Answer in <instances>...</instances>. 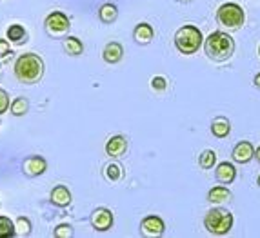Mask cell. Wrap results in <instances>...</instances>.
I'll use <instances>...</instances> for the list:
<instances>
[{
    "label": "cell",
    "mask_w": 260,
    "mask_h": 238,
    "mask_svg": "<svg viewBox=\"0 0 260 238\" xmlns=\"http://www.w3.org/2000/svg\"><path fill=\"white\" fill-rule=\"evenodd\" d=\"M44 60L37 53H24L17 58L15 62V77L18 78V82L33 86L39 84L44 77Z\"/></svg>",
    "instance_id": "obj_1"
},
{
    "label": "cell",
    "mask_w": 260,
    "mask_h": 238,
    "mask_svg": "<svg viewBox=\"0 0 260 238\" xmlns=\"http://www.w3.org/2000/svg\"><path fill=\"white\" fill-rule=\"evenodd\" d=\"M204 53L213 62L230 60L235 53V40L225 31H213L208 39H204Z\"/></svg>",
    "instance_id": "obj_2"
},
{
    "label": "cell",
    "mask_w": 260,
    "mask_h": 238,
    "mask_svg": "<svg viewBox=\"0 0 260 238\" xmlns=\"http://www.w3.org/2000/svg\"><path fill=\"white\" fill-rule=\"evenodd\" d=\"M235 217L230 209L224 208H211L204 217V227L213 236H225L233 229Z\"/></svg>",
    "instance_id": "obj_3"
},
{
    "label": "cell",
    "mask_w": 260,
    "mask_h": 238,
    "mask_svg": "<svg viewBox=\"0 0 260 238\" xmlns=\"http://www.w3.org/2000/svg\"><path fill=\"white\" fill-rule=\"evenodd\" d=\"M175 48L182 55H195L202 46H204V37L202 31L193 24H186V26L178 27L175 33Z\"/></svg>",
    "instance_id": "obj_4"
},
{
    "label": "cell",
    "mask_w": 260,
    "mask_h": 238,
    "mask_svg": "<svg viewBox=\"0 0 260 238\" xmlns=\"http://www.w3.org/2000/svg\"><path fill=\"white\" fill-rule=\"evenodd\" d=\"M217 22L225 29H240L246 22V13L237 2H225L217 9Z\"/></svg>",
    "instance_id": "obj_5"
},
{
    "label": "cell",
    "mask_w": 260,
    "mask_h": 238,
    "mask_svg": "<svg viewBox=\"0 0 260 238\" xmlns=\"http://www.w3.org/2000/svg\"><path fill=\"white\" fill-rule=\"evenodd\" d=\"M44 29L49 37L53 39H60L66 37L71 29V20L68 18V15L62 13V11H53L46 17L44 20Z\"/></svg>",
    "instance_id": "obj_6"
},
{
    "label": "cell",
    "mask_w": 260,
    "mask_h": 238,
    "mask_svg": "<svg viewBox=\"0 0 260 238\" xmlns=\"http://www.w3.org/2000/svg\"><path fill=\"white\" fill-rule=\"evenodd\" d=\"M140 233L149 238L162 236L166 233V222L158 215H148L140 222Z\"/></svg>",
    "instance_id": "obj_7"
},
{
    "label": "cell",
    "mask_w": 260,
    "mask_h": 238,
    "mask_svg": "<svg viewBox=\"0 0 260 238\" xmlns=\"http://www.w3.org/2000/svg\"><path fill=\"white\" fill-rule=\"evenodd\" d=\"M46 169H48V162L40 155H31L22 162V173L29 178L40 177V175L46 173Z\"/></svg>",
    "instance_id": "obj_8"
},
{
    "label": "cell",
    "mask_w": 260,
    "mask_h": 238,
    "mask_svg": "<svg viewBox=\"0 0 260 238\" xmlns=\"http://www.w3.org/2000/svg\"><path fill=\"white\" fill-rule=\"evenodd\" d=\"M113 222H115V218L108 208H96L91 213V225L95 231H100V233L109 231L113 227Z\"/></svg>",
    "instance_id": "obj_9"
},
{
    "label": "cell",
    "mask_w": 260,
    "mask_h": 238,
    "mask_svg": "<svg viewBox=\"0 0 260 238\" xmlns=\"http://www.w3.org/2000/svg\"><path fill=\"white\" fill-rule=\"evenodd\" d=\"M231 156H233V162H237V164H249L255 158V147H253L251 142L242 140L233 147Z\"/></svg>",
    "instance_id": "obj_10"
},
{
    "label": "cell",
    "mask_w": 260,
    "mask_h": 238,
    "mask_svg": "<svg viewBox=\"0 0 260 238\" xmlns=\"http://www.w3.org/2000/svg\"><path fill=\"white\" fill-rule=\"evenodd\" d=\"M215 178H217L218 184L230 186V184L235 182V178H237V167L231 162H220L215 167Z\"/></svg>",
    "instance_id": "obj_11"
},
{
    "label": "cell",
    "mask_w": 260,
    "mask_h": 238,
    "mask_svg": "<svg viewBox=\"0 0 260 238\" xmlns=\"http://www.w3.org/2000/svg\"><path fill=\"white\" fill-rule=\"evenodd\" d=\"M127 151V139L122 134H115L106 142V155L111 158H118Z\"/></svg>",
    "instance_id": "obj_12"
},
{
    "label": "cell",
    "mask_w": 260,
    "mask_h": 238,
    "mask_svg": "<svg viewBox=\"0 0 260 238\" xmlns=\"http://www.w3.org/2000/svg\"><path fill=\"white\" fill-rule=\"evenodd\" d=\"M233 200V193H231L225 184L222 186H213L211 189L208 191V202L211 206H220V203H225V202H231Z\"/></svg>",
    "instance_id": "obj_13"
},
{
    "label": "cell",
    "mask_w": 260,
    "mask_h": 238,
    "mask_svg": "<svg viewBox=\"0 0 260 238\" xmlns=\"http://www.w3.org/2000/svg\"><path fill=\"white\" fill-rule=\"evenodd\" d=\"M155 39V29L148 22H140L133 29V40L140 46H148L151 40Z\"/></svg>",
    "instance_id": "obj_14"
},
{
    "label": "cell",
    "mask_w": 260,
    "mask_h": 238,
    "mask_svg": "<svg viewBox=\"0 0 260 238\" xmlns=\"http://www.w3.org/2000/svg\"><path fill=\"white\" fill-rule=\"evenodd\" d=\"M49 200H51L53 206H56V208H68L71 203V191L68 189L66 186H55L51 189V193H49Z\"/></svg>",
    "instance_id": "obj_15"
},
{
    "label": "cell",
    "mask_w": 260,
    "mask_h": 238,
    "mask_svg": "<svg viewBox=\"0 0 260 238\" xmlns=\"http://www.w3.org/2000/svg\"><path fill=\"white\" fill-rule=\"evenodd\" d=\"M122 56H124V48L118 42L106 44L104 49H102V58H104L106 64H118L122 60Z\"/></svg>",
    "instance_id": "obj_16"
},
{
    "label": "cell",
    "mask_w": 260,
    "mask_h": 238,
    "mask_svg": "<svg viewBox=\"0 0 260 238\" xmlns=\"http://www.w3.org/2000/svg\"><path fill=\"white\" fill-rule=\"evenodd\" d=\"M211 133L217 139H225L231 133V122L225 117H215L211 122Z\"/></svg>",
    "instance_id": "obj_17"
},
{
    "label": "cell",
    "mask_w": 260,
    "mask_h": 238,
    "mask_svg": "<svg viewBox=\"0 0 260 238\" xmlns=\"http://www.w3.org/2000/svg\"><path fill=\"white\" fill-rule=\"evenodd\" d=\"M62 48H64V51L71 56H78L84 53L82 40H78L77 37H64V40H62Z\"/></svg>",
    "instance_id": "obj_18"
},
{
    "label": "cell",
    "mask_w": 260,
    "mask_h": 238,
    "mask_svg": "<svg viewBox=\"0 0 260 238\" xmlns=\"http://www.w3.org/2000/svg\"><path fill=\"white\" fill-rule=\"evenodd\" d=\"M99 18L104 22V24H113V22L118 18V8L115 4H111V2L102 4L99 9Z\"/></svg>",
    "instance_id": "obj_19"
},
{
    "label": "cell",
    "mask_w": 260,
    "mask_h": 238,
    "mask_svg": "<svg viewBox=\"0 0 260 238\" xmlns=\"http://www.w3.org/2000/svg\"><path fill=\"white\" fill-rule=\"evenodd\" d=\"M122 177H124V169L117 162H109L104 167V178L108 182H118V180H122Z\"/></svg>",
    "instance_id": "obj_20"
},
{
    "label": "cell",
    "mask_w": 260,
    "mask_h": 238,
    "mask_svg": "<svg viewBox=\"0 0 260 238\" xmlns=\"http://www.w3.org/2000/svg\"><path fill=\"white\" fill-rule=\"evenodd\" d=\"M6 35H8L9 42H15V44L26 42V39H27L26 29H24V26H20V24H13V26H9L8 31H6Z\"/></svg>",
    "instance_id": "obj_21"
},
{
    "label": "cell",
    "mask_w": 260,
    "mask_h": 238,
    "mask_svg": "<svg viewBox=\"0 0 260 238\" xmlns=\"http://www.w3.org/2000/svg\"><path fill=\"white\" fill-rule=\"evenodd\" d=\"M9 111H11L13 117H24V115H27V111H29V102H27V98H24V96H17V98L11 102Z\"/></svg>",
    "instance_id": "obj_22"
},
{
    "label": "cell",
    "mask_w": 260,
    "mask_h": 238,
    "mask_svg": "<svg viewBox=\"0 0 260 238\" xmlns=\"http://www.w3.org/2000/svg\"><path fill=\"white\" fill-rule=\"evenodd\" d=\"M199 165L202 169H213V165H217V153L213 149H204L199 156Z\"/></svg>",
    "instance_id": "obj_23"
},
{
    "label": "cell",
    "mask_w": 260,
    "mask_h": 238,
    "mask_svg": "<svg viewBox=\"0 0 260 238\" xmlns=\"http://www.w3.org/2000/svg\"><path fill=\"white\" fill-rule=\"evenodd\" d=\"M17 236L15 222L9 217H0V238H11Z\"/></svg>",
    "instance_id": "obj_24"
},
{
    "label": "cell",
    "mask_w": 260,
    "mask_h": 238,
    "mask_svg": "<svg viewBox=\"0 0 260 238\" xmlns=\"http://www.w3.org/2000/svg\"><path fill=\"white\" fill-rule=\"evenodd\" d=\"M15 229H17V236H29L31 234V222L26 217H18L15 220Z\"/></svg>",
    "instance_id": "obj_25"
},
{
    "label": "cell",
    "mask_w": 260,
    "mask_h": 238,
    "mask_svg": "<svg viewBox=\"0 0 260 238\" xmlns=\"http://www.w3.org/2000/svg\"><path fill=\"white\" fill-rule=\"evenodd\" d=\"M73 234H75V231L70 224H58L55 229H53V236L55 238H71Z\"/></svg>",
    "instance_id": "obj_26"
},
{
    "label": "cell",
    "mask_w": 260,
    "mask_h": 238,
    "mask_svg": "<svg viewBox=\"0 0 260 238\" xmlns=\"http://www.w3.org/2000/svg\"><path fill=\"white\" fill-rule=\"evenodd\" d=\"M153 91H166V87H168V80L164 77H153L151 82H149Z\"/></svg>",
    "instance_id": "obj_27"
},
{
    "label": "cell",
    "mask_w": 260,
    "mask_h": 238,
    "mask_svg": "<svg viewBox=\"0 0 260 238\" xmlns=\"http://www.w3.org/2000/svg\"><path fill=\"white\" fill-rule=\"evenodd\" d=\"M11 56H13V51L9 49V42L0 39V60L6 62V60H9Z\"/></svg>",
    "instance_id": "obj_28"
},
{
    "label": "cell",
    "mask_w": 260,
    "mask_h": 238,
    "mask_svg": "<svg viewBox=\"0 0 260 238\" xmlns=\"http://www.w3.org/2000/svg\"><path fill=\"white\" fill-rule=\"evenodd\" d=\"M9 108H11V104H9L8 93H6L4 89H0V115H4Z\"/></svg>",
    "instance_id": "obj_29"
},
{
    "label": "cell",
    "mask_w": 260,
    "mask_h": 238,
    "mask_svg": "<svg viewBox=\"0 0 260 238\" xmlns=\"http://www.w3.org/2000/svg\"><path fill=\"white\" fill-rule=\"evenodd\" d=\"M253 86L260 89V73H256L255 77H253Z\"/></svg>",
    "instance_id": "obj_30"
},
{
    "label": "cell",
    "mask_w": 260,
    "mask_h": 238,
    "mask_svg": "<svg viewBox=\"0 0 260 238\" xmlns=\"http://www.w3.org/2000/svg\"><path fill=\"white\" fill-rule=\"evenodd\" d=\"M255 158H256V160L260 162V146H258V147H256V149H255Z\"/></svg>",
    "instance_id": "obj_31"
},
{
    "label": "cell",
    "mask_w": 260,
    "mask_h": 238,
    "mask_svg": "<svg viewBox=\"0 0 260 238\" xmlns=\"http://www.w3.org/2000/svg\"><path fill=\"white\" fill-rule=\"evenodd\" d=\"M256 184H258V187H260V175H258V178H256Z\"/></svg>",
    "instance_id": "obj_32"
},
{
    "label": "cell",
    "mask_w": 260,
    "mask_h": 238,
    "mask_svg": "<svg viewBox=\"0 0 260 238\" xmlns=\"http://www.w3.org/2000/svg\"><path fill=\"white\" fill-rule=\"evenodd\" d=\"M180 2H191V0H180Z\"/></svg>",
    "instance_id": "obj_33"
},
{
    "label": "cell",
    "mask_w": 260,
    "mask_h": 238,
    "mask_svg": "<svg viewBox=\"0 0 260 238\" xmlns=\"http://www.w3.org/2000/svg\"><path fill=\"white\" fill-rule=\"evenodd\" d=\"M258 55H260V46H258Z\"/></svg>",
    "instance_id": "obj_34"
},
{
    "label": "cell",
    "mask_w": 260,
    "mask_h": 238,
    "mask_svg": "<svg viewBox=\"0 0 260 238\" xmlns=\"http://www.w3.org/2000/svg\"><path fill=\"white\" fill-rule=\"evenodd\" d=\"M0 65H2V60H0Z\"/></svg>",
    "instance_id": "obj_35"
}]
</instances>
